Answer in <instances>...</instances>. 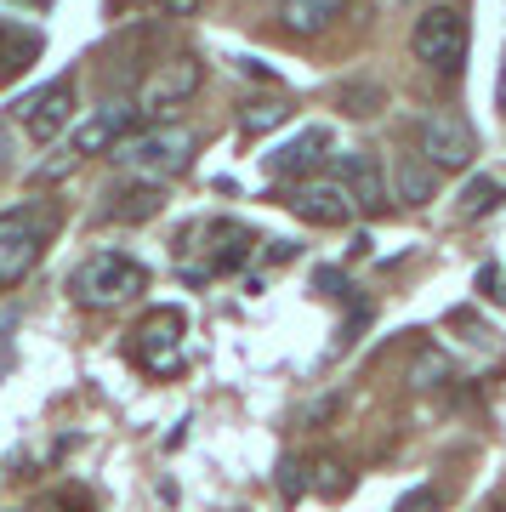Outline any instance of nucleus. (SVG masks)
I'll return each instance as SVG.
<instances>
[{
	"instance_id": "26",
	"label": "nucleus",
	"mask_w": 506,
	"mask_h": 512,
	"mask_svg": "<svg viewBox=\"0 0 506 512\" xmlns=\"http://www.w3.org/2000/svg\"><path fill=\"white\" fill-rule=\"evenodd\" d=\"M268 256H273V262H290V256H296V239H279V245H273Z\"/></svg>"
},
{
	"instance_id": "24",
	"label": "nucleus",
	"mask_w": 506,
	"mask_h": 512,
	"mask_svg": "<svg viewBox=\"0 0 506 512\" xmlns=\"http://www.w3.org/2000/svg\"><path fill=\"white\" fill-rule=\"evenodd\" d=\"M12 154H18V143H12V131L0 126V171H6V165H12Z\"/></svg>"
},
{
	"instance_id": "12",
	"label": "nucleus",
	"mask_w": 506,
	"mask_h": 512,
	"mask_svg": "<svg viewBox=\"0 0 506 512\" xmlns=\"http://www.w3.org/2000/svg\"><path fill=\"white\" fill-rule=\"evenodd\" d=\"M393 200L398 205H410V211H421V205L438 194V165L427 160V154H404V160L393 165Z\"/></svg>"
},
{
	"instance_id": "7",
	"label": "nucleus",
	"mask_w": 506,
	"mask_h": 512,
	"mask_svg": "<svg viewBox=\"0 0 506 512\" xmlns=\"http://www.w3.org/2000/svg\"><path fill=\"white\" fill-rule=\"evenodd\" d=\"M285 205L296 211L302 222H313V228H342V222H353V194H347L336 177H296V183L285 188Z\"/></svg>"
},
{
	"instance_id": "10",
	"label": "nucleus",
	"mask_w": 506,
	"mask_h": 512,
	"mask_svg": "<svg viewBox=\"0 0 506 512\" xmlns=\"http://www.w3.org/2000/svg\"><path fill=\"white\" fill-rule=\"evenodd\" d=\"M336 183L353 194V205H359V211H387V200H393L381 160H376V154H364V148H347V154H336Z\"/></svg>"
},
{
	"instance_id": "8",
	"label": "nucleus",
	"mask_w": 506,
	"mask_h": 512,
	"mask_svg": "<svg viewBox=\"0 0 506 512\" xmlns=\"http://www.w3.org/2000/svg\"><path fill=\"white\" fill-rule=\"evenodd\" d=\"M421 154L438 165V171H461L472 165V126L450 109L421 114Z\"/></svg>"
},
{
	"instance_id": "22",
	"label": "nucleus",
	"mask_w": 506,
	"mask_h": 512,
	"mask_svg": "<svg viewBox=\"0 0 506 512\" xmlns=\"http://www.w3.org/2000/svg\"><path fill=\"white\" fill-rule=\"evenodd\" d=\"M279 484H285V495H302V461H285L279 467Z\"/></svg>"
},
{
	"instance_id": "17",
	"label": "nucleus",
	"mask_w": 506,
	"mask_h": 512,
	"mask_svg": "<svg viewBox=\"0 0 506 512\" xmlns=\"http://www.w3.org/2000/svg\"><path fill=\"white\" fill-rule=\"evenodd\" d=\"M501 194H506L501 177H472V183L461 188V205H455V211H461V222H478L501 205Z\"/></svg>"
},
{
	"instance_id": "9",
	"label": "nucleus",
	"mask_w": 506,
	"mask_h": 512,
	"mask_svg": "<svg viewBox=\"0 0 506 512\" xmlns=\"http://www.w3.org/2000/svg\"><path fill=\"white\" fill-rule=\"evenodd\" d=\"M18 120L23 131L35 137V143H52L57 131H69L74 120V80H52V86H40L18 103Z\"/></svg>"
},
{
	"instance_id": "21",
	"label": "nucleus",
	"mask_w": 506,
	"mask_h": 512,
	"mask_svg": "<svg viewBox=\"0 0 506 512\" xmlns=\"http://www.w3.org/2000/svg\"><path fill=\"white\" fill-rule=\"evenodd\" d=\"M398 512H438V490H433V484H421V490H410L404 501H398Z\"/></svg>"
},
{
	"instance_id": "18",
	"label": "nucleus",
	"mask_w": 506,
	"mask_h": 512,
	"mask_svg": "<svg viewBox=\"0 0 506 512\" xmlns=\"http://www.w3.org/2000/svg\"><path fill=\"white\" fill-rule=\"evenodd\" d=\"M285 120H290L285 103H245V114H239V131H245V137H262V131L285 126Z\"/></svg>"
},
{
	"instance_id": "3",
	"label": "nucleus",
	"mask_w": 506,
	"mask_h": 512,
	"mask_svg": "<svg viewBox=\"0 0 506 512\" xmlns=\"http://www.w3.org/2000/svg\"><path fill=\"white\" fill-rule=\"evenodd\" d=\"M46 239H52V217L40 205H18V211L0 217V291L23 285V279L35 274Z\"/></svg>"
},
{
	"instance_id": "13",
	"label": "nucleus",
	"mask_w": 506,
	"mask_h": 512,
	"mask_svg": "<svg viewBox=\"0 0 506 512\" xmlns=\"http://www.w3.org/2000/svg\"><path fill=\"white\" fill-rule=\"evenodd\" d=\"M347 12V0H279V23L290 35H319Z\"/></svg>"
},
{
	"instance_id": "28",
	"label": "nucleus",
	"mask_w": 506,
	"mask_h": 512,
	"mask_svg": "<svg viewBox=\"0 0 506 512\" xmlns=\"http://www.w3.org/2000/svg\"><path fill=\"white\" fill-rule=\"evenodd\" d=\"M114 6H143V0H114Z\"/></svg>"
},
{
	"instance_id": "25",
	"label": "nucleus",
	"mask_w": 506,
	"mask_h": 512,
	"mask_svg": "<svg viewBox=\"0 0 506 512\" xmlns=\"http://www.w3.org/2000/svg\"><path fill=\"white\" fill-rule=\"evenodd\" d=\"M194 6H199V0H165V18H188Z\"/></svg>"
},
{
	"instance_id": "19",
	"label": "nucleus",
	"mask_w": 506,
	"mask_h": 512,
	"mask_svg": "<svg viewBox=\"0 0 506 512\" xmlns=\"http://www.w3.org/2000/svg\"><path fill=\"white\" fill-rule=\"evenodd\" d=\"M381 103H387V92H381V86H364V80L342 92V109L359 114V120H364V114H381Z\"/></svg>"
},
{
	"instance_id": "6",
	"label": "nucleus",
	"mask_w": 506,
	"mask_h": 512,
	"mask_svg": "<svg viewBox=\"0 0 506 512\" xmlns=\"http://www.w3.org/2000/svg\"><path fill=\"white\" fill-rule=\"evenodd\" d=\"M199 80H205V69H199L194 52L188 57H165L160 69H154V80L137 86V114H143V120H171V114L199 92Z\"/></svg>"
},
{
	"instance_id": "15",
	"label": "nucleus",
	"mask_w": 506,
	"mask_h": 512,
	"mask_svg": "<svg viewBox=\"0 0 506 512\" xmlns=\"http://www.w3.org/2000/svg\"><path fill=\"white\" fill-rule=\"evenodd\" d=\"M319 148H330L325 126H308L302 137H296V143L273 148V154H268V171H273V177H296V171H308V165L319 160Z\"/></svg>"
},
{
	"instance_id": "11",
	"label": "nucleus",
	"mask_w": 506,
	"mask_h": 512,
	"mask_svg": "<svg viewBox=\"0 0 506 512\" xmlns=\"http://www.w3.org/2000/svg\"><path fill=\"white\" fill-rule=\"evenodd\" d=\"M137 120H143L137 114V97H114V103H103L86 126L74 131V154H114V143L137 131Z\"/></svg>"
},
{
	"instance_id": "29",
	"label": "nucleus",
	"mask_w": 506,
	"mask_h": 512,
	"mask_svg": "<svg viewBox=\"0 0 506 512\" xmlns=\"http://www.w3.org/2000/svg\"><path fill=\"white\" fill-rule=\"evenodd\" d=\"M501 296H506V291H501Z\"/></svg>"
},
{
	"instance_id": "23",
	"label": "nucleus",
	"mask_w": 506,
	"mask_h": 512,
	"mask_svg": "<svg viewBox=\"0 0 506 512\" xmlns=\"http://www.w3.org/2000/svg\"><path fill=\"white\" fill-rule=\"evenodd\" d=\"M319 291H330V296H347V279H342V268H319Z\"/></svg>"
},
{
	"instance_id": "1",
	"label": "nucleus",
	"mask_w": 506,
	"mask_h": 512,
	"mask_svg": "<svg viewBox=\"0 0 506 512\" xmlns=\"http://www.w3.org/2000/svg\"><path fill=\"white\" fill-rule=\"evenodd\" d=\"M194 148H199V131L171 126V120H148L143 131H131V137L114 143V160L154 183V177H177L182 165L194 160Z\"/></svg>"
},
{
	"instance_id": "20",
	"label": "nucleus",
	"mask_w": 506,
	"mask_h": 512,
	"mask_svg": "<svg viewBox=\"0 0 506 512\" xmlns=\"http://www.w3.org/2000/svg\"><path fill=\"white\" fill-rule=\"evenodd\" d=\"M410 376H416V387H438V382H444V376H450V365H444L438 353H421V365L410 370Z\"/></svg>"
},
{
	"instance_id": "14",
	"label": "nucleus",
	"mask_w": 506,
	"mask_h": 512,
	"mask_svg": "<svg viewBox=\"0 0 506 512\" xmlns=\"http://www.w3.org/2000/svg\"><path fill=\"white\" fill-rule=\"evenodd\" d=\"M205 234L217 239V256L205 262V274H228V268H245V262H251V228H239V222H211Z\"/></svg>"
},
{
	"instance_id": "2",
	"label": "nucleus",
	"mask_w": 506,
	"mask_h": 512,
	"mask_svg": "<svg viewBox=\"0 0 506 512\" xmlns=\"http://www.w3.org/2000/svg\"><path fill=\"white\" fill-rule=\"evenodd\" d=\"M137 291H148V268L131 262L126 251H91L69 274V296L80 308H120Z\"/></svg>"
},
{
	"instance_id": "27",
	"label": "nucleus",
	"mask_w": 506,
	"mask_h": 512,
	"mask_svg": "<svg viewBox=\"0 0 506 512\" xmlns=\"http://www.w3.org/2000/svg\"><path fill=\"white\" fill-rule=\"evenodd\" d=\"M501 109H506V69H501Z\"/></svg>"
},
{
	"instance_id": "16",
	"label": "nucleus",
	"mask_w": 506,
	"mask_h": 512,
	"mask_svg": "<svg viewBox=\"0 0 506 512\" xmlns=\"http://www.w3.org/2000/svg\"><path fill=\"white\" fill-rule=\"evenodd\" d=\"M160 188L154 183H131V188H120L109 205H103V222H148L154 211H160Z\"/></svg>"
},
{
	"instance_id": "4",
	"label": "nucleus",
	"mask_w": 506,
	"mask_h": 512,
	"mask_svg": "<svg viewBox=\"0 0 506 512\" xmlns=\"http://www.w3.org/2000/svg\"><path fill=\"white\" fill-rule=\"evenodd\" d=\"M410 52L433 74H455L467 63V18L455 6H427L416 18V29H410Z\"/></svg>"
},
{
	"instance_id": "5",
	"label": "nucleus",
	"mask_w": 506,
	"mask_h": 512,
	"mask_svg": "<svg viewBox=\"0 0 506 512\" xmlns=\"http://www.w3.org/2000/svg\"><path fill=\"white\" fill-rule=\"evenodd\" d=\"M131 336H137V342H131V359H137L143 370H154V376H177V370H182V336H188L182 308L143 313Z\"/></svg>"
}]
</instances>
